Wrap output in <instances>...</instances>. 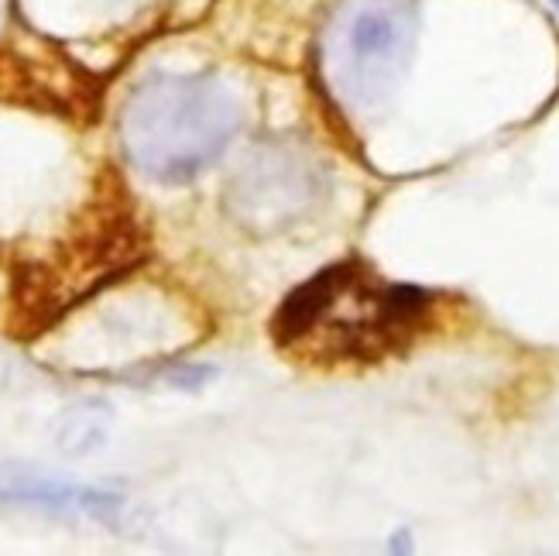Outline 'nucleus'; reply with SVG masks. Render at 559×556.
Wrapping results in <instances>:
<instances>
[{"label": "nucleus", "instance_id": "1", "mask_svg": "<svg viewBox=\"0 0 559 556\" xmlns=\"http://www.w3.org/2000/svg\"><path fill=\"white\" fill-rule=\"evenodd\" d=\"M429 312L412 285H384L354 261L333 264L292 293L275 317L282 351L309 360H371L405 347Z\"/></svg>", "mask_w": 559, "mask_h": 556}, {"label": "nucleus", "instance_id": "2", "mask_svg": "<svg viewBox=\"0 0 559 556\" xmlns=\"http://www.w3.org/2000/svg\"><path fill=\"white\" fill-rule=\"evenodd\" d=\"M240 128V104L213 76L158 72L128 96L120 144L128 162L155 182H189L227 152Z\"/></svg>", "mask_w": 559, "mask_h": 556}, {"label": "nucleus", "instance_id": "3", "mask_svg": "<svg viewBox=\"0 0 559 556\" xmlns=\"http://www.w3.org/2000/svg\"><path fill=\"white\" fill-rule=\"evenodd\" d=\"M419 38L416 0H344L320 42V72L333 100L374 114L402 86Z\"/></svg>", "mask_w": 559, "mask_h": 556}, {"label": "nucleus", "instance_id": "4", "mask_svg": "<svg viewBox=\"0 0 559 556\" xmlns=\"http://www.w3.org/2000/svg\"><path fill=\"white\" fill-rule=\"evenodd\" d=\"M138 258V227L131 206L124 197H104L86 213L83 227L76 237L62 245V251L45 264L41 272H32V288H24V312L38 323L59 312L66 303H76V296L90 293V288L117 275Z\"/></svg>", "mask_w": 559, "mask_h": 556}, {"label": "nucleus", "instance_id": "5", "mask_svg": "<svg viewBox=\"0 0 559 556\" xmlns=\"http://www.w3.org/2000/svg\"><path fill=\"white\" fill-rule=\"evenodd\" d=\"M320 165L296 149H261L234 176L227 203L240 224L254 230H278L306 216L320 203Z\"/></svg>", "mask_w": 559, "mask_h": 556}, {"label": "nucleus", "instance_id": "6", "mask_svg": "<svg viewBox=\"0 0 559 556\" xmlns=\"http://www.w3.org/2000/svg\"><path fill=\"white\" fill-rule=\"evenodd\" d=\"M0 501L24 505V509H45V512H72V516H93V519H114L124 509V498L104 492L72 485V481L35 474L28 468H0Z\"/></svg>", "mask_w": 559, "mask_h": 556}, {"label": "nucleus", "instance_id": "7", "mask_svg": "<svg viewBox=\"0 0 559 556\" xmlns=\"http://www.w3.org/2000/svg\"><path fill=\"white\" fill-rule=\"evenodd\" d=\"M110 429V409L104 402H76L62 409V416L56 419V447L62 453H90L107 440Z\"/></svg>", "mask_w": 559, "mask_h": 556}, {"label": "nucleus", "instance_id": "8", "mask_svg": "<svg viewBox=\"0 0 559 556\" xmlns=\"http://www.w3.org/2000/svg\"><path fill=\"white\" fill-rule=\"evenodd\" d=\"M8 21H11V0H0V35H4Z\"/></svg>", "mask_w": 559, "mask_h": 556}, {"label": "nucleus", "instance_id": "9", "mask_svg": "<svg viewBox=\"0 0 559 556\" xmlns=\"http://www.w3.org/2000/svg\"><path fill=\"white\" fill-rule=\"evenodd\" d=\"M552 8H556V11H559V0H552Z\"/></svg>", "mask_w": 559, "mask_h": 556}]
</instances>
